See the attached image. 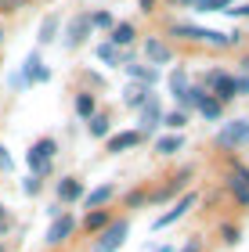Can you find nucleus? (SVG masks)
<instances>
[{
    "mask_svg": "<svg viewBox=\"0 0 249 252\" xmlns=\"http://www.w3.org/2000/svg\"><path fill=\"white\" fill-rule=\"evenodd\" d=\"M127 231H130V227L127 223H112V227H105V234H101L98 238V245H94V252H116L123 242H127Z\"/></svg>",
    "mask_w": 249,
    "mask_h": 252,
    "instance_id": "1",
    "label": "nucleus"
},
{
    "mask_svg": "<svg viewBox=\"0 0 249 252\" xmlns=\"http://www.w3.org/2000/svg\"><path fill=\"white\" fill-rule=\"evenodd\" d=\"M206 87L217 94V101H231V97H235V79H231L228 72H220V68L206 72Z\"/></svg>",
    "mask_w": 249,
    "mask_h": 252,
    "instance_id": "2",
    "label": "nucleus"
},
{
    "mask_svg": "<svg viewBox=\"0 0 249 252\" xmlns=\"http://www.w3.org/2000/svg\"><path fill=\"white\" fill-rule=\"evenodd\" d=\"M217 141H220V148L246 144V141H249V123H246V119H235V123H228V126L220 130V137H217Z\"/></svg>",
    "mask_w": 249,
    "mask_h": 252,
    "instance_id": "3",
    "label": "nucleus"
},
{
    "mask_svg": "<svg viewBox=\"0 0 249 252\" xmlns=\"http://www.w3.org/2000/svg\"><path fill=\"white\" fill-rule=\"evenodd\" d=\"M228 184H231V194H235V198H239L242 205H249V169H246V166H235V169H231V180H228Z\"/></svg>",
    "mask_w": 249,
    "mask_h": 252,
    "instance_id": "4",
    "label": "nucleus"
},
{
    "mask_svg": "<svg viewBox=\"0 0 249 252\" xmlns=\"http://www.w3.org/2000/svg\"><path fill=\"white\" fill-rule=\"evenodd\" d=\"M87 32H90V15L72 18V26H69V36H65V43H69V47H80V43L87 40Z\"/></svg>",
    "mask_w": 249,
    "mask_h": 252,
    "instance_id": "5",
    "label": "nucleus"
},
{
    "mask_svg": "<svg viewBox=\"0 0 249 252\" xmlns=\"http://www.w3.org/2000/svg\"><path fill=\"white\" fill-rule=\"evenodd\" d=\"M191 205H195V194H184V198H180V202L174 205V209H170V213H163L159 220H155V227H170L174 220H180V216H184V213L191 209Z\"/></svg>",
    "mask_w": 249,
    "mask_h": 252,
    "instance_id": "6",
    "label": "nucleus"
},
{
    "mask_svg": "<svg viewBox=\"0 0 249 252\" xmlns=\"http://www.w3.org/2000/svg\"><path fill=\"white\" fill-rule=\"evenodd\" d=\"M69 231H72V216H62V220H54V223H51L47 242H51V245H58V242H65V238H69Z\"/></svg>",
    "mask_w": 249,
    "mask_h": 252,
    "instance_id": "7",
    "label": "nucleus"
},
{
    "mask_svg": "<svg viewBox=\"0 0 249 252\" xmlns=\"http://www.w3.org/2000/svg\"><path fill=\"white\" fill-rule=\"evenodd\" d=\"M141 126H144V130L159 126V101H155V97H148V101L141 105Z\"/></svg>",
    "mask_w": 249,
    "mask_h": 252,
    "instance_id": "8",
    "label": "nucleus"
},
{
    "mask_svg": "<svg viewBox=\"0 0 249 252\" xmlns=\"http://www.w3.org/2000/svg\"><path fill=\"white\" fill-rule=\"evenodd\" d=\"M144 54H148V62H155V65L170 62V47L163 40H148V43H144Z\"/></svg>",
    "mask_w": 249,
    "mask_h": 252,
    "instance_id": "9",
    "label": "nucleus"
},
{
    "mask_svg": "<svg viewBox=\"0 0 249 252\" xmlns=\"http://www.w3.org/2000/svg\"><path fill=\"white\" fill-rule=\"evenodd\" d=\"M26 76H29V79H40V83H43V79L51 76L47 68L40 65V54H29V58H26Z\"/></svg>",
    "mask_w": 249,
    "mask_h": 252,
    "instance_id": "10",
    "label": "nucleus"
},
{
    "mask_svg": "<svg viewBox=\"0 0 249 252\" xmlns=\"http://www.w3.org/2000/svg\"><path fill=\"white\" fill-rule=\"evenodd\" d=\"M112 194H116V188H112V184H101V188H94V191L87 194V209H90V205H105V202L112 198Z\"/></svg>",
    "mask_w": 249,
    "mask_h": 252,
    "instance_id": "11",
    "label": "nucleus"
},
{
    "mask_svg": "<svg viewBox=\"0 0 249 252\" xmlns=\"http://www.w3.org/2000/svg\"><path fill=\"white\" fill-rule=\"evenodd\" d=\"M138 141H141V133H116V137L108 141V152H123V148H134Z\"/></svg>",
    "mask_w": 249,
    "mask_h": 252,
    "instance_id": "12",
    "label": "nucleus"
},
{
    "mask_svg": "<svg viewBox=\"0 0 249 252\" xmlns=\"http://www.w3.org/2000/svg\"><path fill=\"white\" fill-rule=\"evenodd\" d=\"M80 194H83V188L76 184V180H62L58 184V198H65V202H76Z\"/></svg>",
    "mask_w": 249,
    "mask_h": 252,
    "instance_id": "13",
    "label": "nucleus"
},
{
    "mask_svg": "<svg viewBox=\"0 0 249 252\" xmlns=\"http://www.w3.org/2000/svg\"><path fill=\"white\" fill-rule=\"evenodd\" d=\"M127 72H130L134 79H141V83H155V79H159L155 68H144V65H127Z\"/></svg>",
    "mask_w": 249,
    "mask_h": 252,
    "instance_id": "14",
    "label": "nucleus"
},
{
    "mask_svg": "<svg viewBox=\"0 0 249 252\" xmlns=\"http://www.w3.org/2000/svg\"><path fill=\"white\" fill-rule=\"evenodd\" d=\"M130 40H134V26H130V22H123V26H116V29H112V43L127 47Z\"/></svg>",
    "mask_w": 249,
    "mask_h": 252,
    "instance_id": "15",
    "label": "nucleus"
},
{
    "mask_svg": "<svg viewBox=\"0 0 249 252\" xmlns=\"http://www.w3.org/2000/svg\"><path fill=\"white\" fill-rule=\"evenodd\" d=\"M180 144H184L180 133H174V137H163V141L155 144V152H159V155H174V152H180Z\"/></svg>",
    "mask_w": 249,
    "mask_h": 252,
    "instance_id": "16",
    "label": "nucleus"
},
{
    "mask_svg": "<svg viewBox=\"0 0 249 252\" xmlns=\"http://www.w3.org/2000/svg\"><path fill=\"white\" fill-rule=\"evenodd\" d=\"M54 29H58V15H47L40 26V43H51L54 40Z\"/></svg>",
    "mask_w": 249,
    "mask_h": 252,
    "instance_id": "17",
    "label": "nucleus"
},
{
    "mask_svg": "<svg viewBox=\"0 0 249 252\" xmlns=\"http://www.w3.org/2000/svg\"><path fill=\"white\" fill-rule=\"evenodd\" d=\"M199 112H202L206 119H217V116H220V101H217V97H202V101H199Z\"/></svg>",
    "mask_w": 249,
    "mask_h": 252,
    "instance_id": "18",
    "label": "nucleus"
},
{
    "mask_svg": "<svg viewBox=\"0 0 249 252\" xmlns=\"http://www.w3.org/2000/svg\"><path fill=\"white\" fill-rule=\"evenodd\" d=\"M170 87H174V94L180 97L188 90V76H184V68H177V72H170Z\"/></svg>",
    "mask_w": 249,
    "mask_h": 252,
    "instance_id": "19",
    "label": "nucleus"
},
{
    "mask_svg": "<svg viewBox=\"0 0 249 252\" xmlns=\"http://www.w3.org/2000/svg\"><path fill=\"white\" fill-rule=\"evenodd\" d=\"M195 11H228V0H191Z\"/></svg>",
    "mask_w": 249,
    "mask_h": 252,
    "instance_id": "20",
    "label": "nucleus"
},
{
    "mask_svg": "<svg viewBox=\"0 0 249 252\" xmlns=\"http://www.w3.org/2000/svg\"><path fill=\"white\" fill-rule=\"evenodd\" d=\"M29 169H33V177H43V173H51V162H47V158H40V155H33V152H29Z\"/></svg>",
    "mask_w": 249,
    "mask_h": 252,
    "instance_id": "21",
    "label": "nucleus"
},
{
    "mask_svg": "<svg viewBox=\"0 0 249 252\" xmlns=\"http://www.w3.org/2000/svg\"><path fill=\"white\" fill-rule=\"evenodd\" d=\"M148 101V87H127V105H144Z\"/></svg>",
    "mask_w": 249,
    "mask_h": 252,
    "instance_id": "22",
    "label": "nucleus"
},
{
    "mask_svg": "<svg viewBox=\"0 0 249 252\" xmlns=\"http://www.w3.org/2000/svg\"><path fill=\"white\" fill-rule=\"evenodd\" d=\"M76 112H80L83 119H90V116H94V97H90V94H80V97H76Z\"/></svg>",
    "mask_w": 249,
    "mask_h": 252,
    "instance_id": "23",
    "label": "nucleus"
},
{
    "mask_svg": "<svg viewBox=\"0 0 249 252\" xmlns=\"http://www.w3.org/2000/svg\"><path fill=\"white\" fill-rule=\"evenodd\" d=\"M33 155H40V158H47V162H51V155H54V141H51V137H43V141L33 148Z\"/></svg>",
    "mask_w": 249,
    "mask_h": 252,
    "instance_id": "24",
    "label": "nucleus"
},
{
    "mask_svg": "<svg viewBox=\"0 0 249 252\" xmlns=\"http://www.w3.org/2000/svg\"><path fill=\"white\" fill-rule=\"evenodd\" d=\"M90 133H94V137H105V133H108V119H105V116H90Z\"/></svg>",
    "mask_w": 249,
    "mask_h": 252,
    "instance_id": "25",
    "label": "nucleus"
},
{
    "mask_svg": "<svg viewBox=\"0 0 249 252\" xmlns=\"http://www.w3.org/2000/svg\"><path fill=\"white\" fill-rule=\"evenodd\" d=\"M231 79H235V94H249V62H246V72L231 76Z\"/></svg>",
    "mask_w": 249,
    "mask_h": 252,
    "instance_id": "26",
    "label": "nucleus"
},
{
    "mask_svg": "<svg viewBox=\"0 0 249 252\" xmlns=\"http://www.w3.org/2000/svg\"><path fill=\"white\" fill-rule=\"evenodd\" d=\"M163 123H166V126H174V130H180V126L188 123V116H184V112H170V116H166Z\"/></svg>",
    "mask_w": 249,
    "mask_h": 252,
    "instance_id": "27",
    "label": "nucleus"
},
{
    "mask_svg": "<svg viewBox=\"0 0 249 252\" xmlns=\"http://www.w3.org/2000/svg\"><path fill=\"white\" fill-rule=\"evenodd\" d=\"M90 26H98V29H108V26H112V15H108V11H98V15L90 18Z\"/></svg>",
    "mask_w": 249,
    "mask_h": 252,
    "instance_id": "28",
    "label": "nucleus"
},
{
    "mask_svg": "<svg viewBox=\"0 0 249 252\" xmlns=\"http://www.w3.org/2000/svg\"><path fill=\"white\" fill-rule=\"evenodd\" d=\"M98 227H105V213H90L87 216V231H98Z\"/></svg>",
    "mask_w": 249,
    "mask_h": 252,
    "instance_id": "29",
    "label": "nucleus"
},
{
    "mask_svg": "<svg viewBox=\"0 0 249 252\" xmlns=\"http://www.w3.org/2000/svg\"><path fill=\"white\" fill-rule=\"evenodd\" d=\"M98 54H101V62H116V47H112V43H105Z\"/></svg>",
    "mask_w": 249,
    "mask_h": 252,
    "instance_id": "30",
    "label": "nucleus"
},
{
    "mask_svg": "<svg viewBox=\"0 0 249 252\" xmlns=\"http://www.w3.org/2000/svg\"><path fill=\"white\" fill-rule=\"evenodd\" d=\"M22 188H26V194H33V191H40V180H36V177H29Z\"/></svg>",
    "mask_w": 249,
    "mask_h": 252,
    "instance_id": "31",
    "label": "nucleus"
},
{
    "mask_svg": "<svg viewBox=\"0 0 249 252\" xmlns=\"http://www.w3.org/2000/svg\"><path fill=\"white\" fill-rule=\"evenodd\" d=\"M224 242H228V245H235V242H239V231H231V227H224Z\"/></svg>",
    "mask_w": 249,
    "mask_h": 252,
    "instance_id": "32",
    "label": "nucleus"
},
{
    "mask_svg": "<svg viewBox=\"0 0 249 252\" xmlns=\"http://www.w3.org/2000/svg\"><path fill=\"white\" fill-rule=\"evenodd\" d=\"M0 169H11V155L4 152V144H0Z\"/></svg>",
    "mask_w": 249,
    "mask_h": 252,
    "instance_id": "33",
    "label": "nucleus"
},
{
    "mask_svg": "<svg viewBox=\"0 0 249 252\" xmlns=\"http://www.w3.org/2000/svg\"><path fill=\"white\" fill-rule=\"evenodd\" d=\"M180 252H199V242H188V245L180 249Z\"/></svg>",
    "mask_w": 249,
    "mask_h": 252,
    "instance_id": "34",
    "label": "nucleus"
},
{
    "mask_svg": "<svg viewBox=\"0 0 249 252\" xmlns=\"http://www.w3.org/2000/svg\"><path fill=\"white\" fill-rule=\"evenodd\" d=\"M174 4H177V0H174Z\"/></svg>",
    "mask_w": 249,
    "mask_h": 252,
    "instance_id": "35",
    "label": "nucleus"
}]
</instances>
